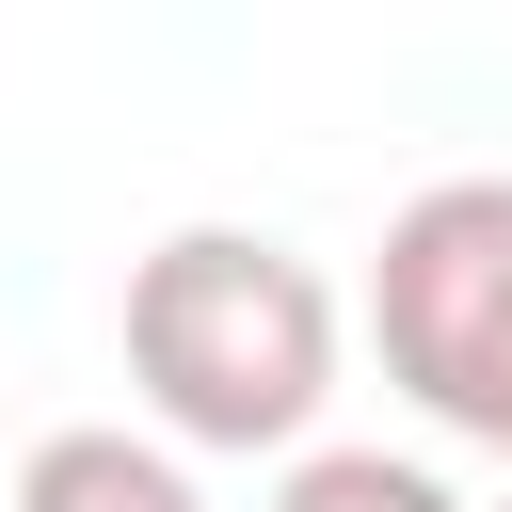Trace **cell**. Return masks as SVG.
I'll return each mask as SVG.
<instances>
[{"label":"cell","mask_w":512,"mask_h":512,"mask_svg":"<svg viewBox=\"0 0 512 512\" xmlns=\"http://www.w3.org/2000/svg\"><path fill=\"white\" fill-rule=\"evenodd\" d=\"M128 384L176 448H304L336 400V288L256 224H176L128 256Z\"/></svg>","instance_id":"1"},{"label":"cell","mask_w":512,"mask_h":512,"mask_svg":"<svg viewBox=\"0 0 512 512\" xmlns=\"http://www.w3.org/2000/svg\"><path fill=\"white\" fill-rule=\"evenodd\" d=\"M368 352L384 384L512 464V176H432L368 256Z\"/></svg>","instance_id":"2"},{"label":"cell","mask_w":512,"mask_h":512,"mask_svg":"<svg viewBox=\"0 0 512 512\" xmlns=\"http://www.w3.org/2000/svg\"><path fill=\"white\" fill-rule=\"evenodd\" d=\"M16 512H208V496H192V464L144 448V432H48V448L16 464Z\"/></svg>","instance_id":"3"},{"label":"cell","mask_w":512,"mask_h":512,"mask_svg":"<svg viewBox=\"0 0 512 512\" xmlns=\"http://www.w3.org/2000/svg\"><path fill=\"white\" fill-rule=\"evenodd\" d=\"M272 512H464L432 464H384V448H304Z\"/></svg>","instance_id":"4"}]
</instances>
